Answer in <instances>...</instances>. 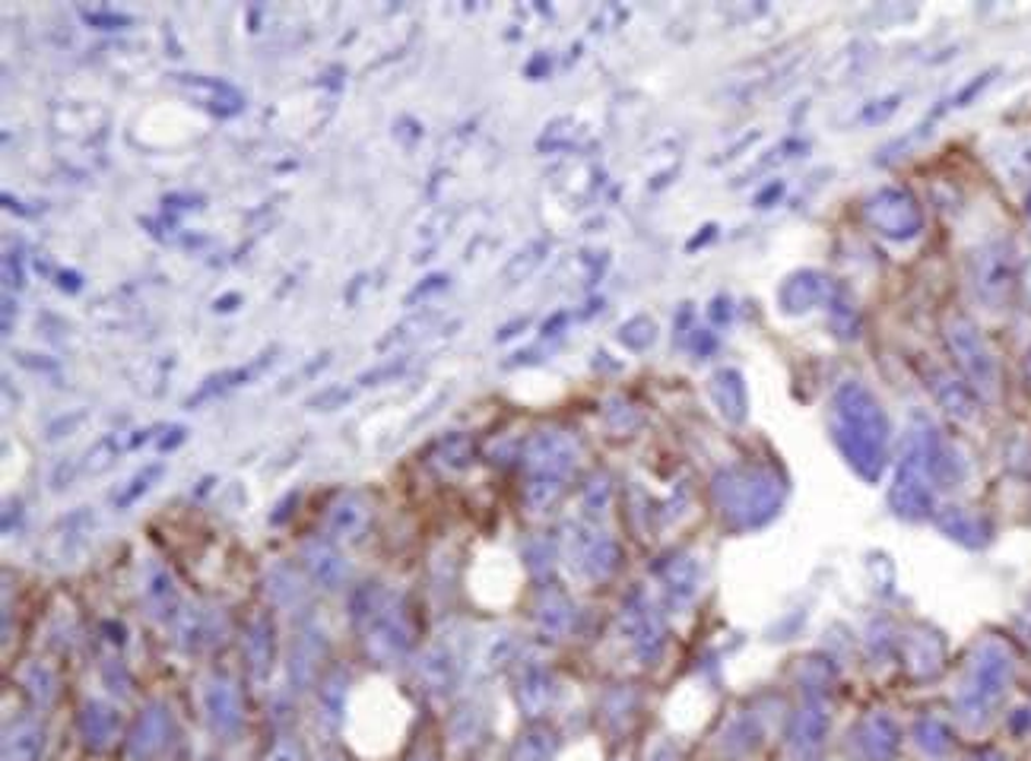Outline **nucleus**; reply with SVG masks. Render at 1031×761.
<instances>
[{"label":"nucleus","mask_w":1031,"mask_h":761,"mask_svg":"<svg viewBox=\"0 0 1031 761\" xmlns=\"http://www.w3.org/2000/svg\"><path fill=\"white\" fill-rule=\"evenodd\" d=\"M353 622L363 634L368 657H375L378 663L400 661L413 644V629H410L403 599L381 587L368 584L353 596Z\"/></svg>","instance_id":"nucleus-1"},{"label":"nucleus","mask_w":1031,"mask_h":761,"mask_svg":"<svg viewBox=\"0 0 1031 761\" xmlns=\"http://www.w3.org/2000/svg\"><path fill=\"white\" fill-rule=\"evenodd\" d=\"M368 524H371V504H368V498L359 496V492H346V496H340L331 508H328L324 530H328V536L336 539V543H356V539L366 536Z\"/></svg>","instance_id":"nucleus-2"},{"label":"nucleus","mask_w":1031,"mask_h":761,"mask_svg":"<svg viewBox=\"0 0 1031 761\" xmlns=\"http://www.w3.org/2000/svg\"><path fill=\"white\" fill-rule=\"evenodd\" d=\"M168 711L163 704H146L128 736V756L133 761H153L168 742Z\"/></svg>","instance_id":"nucleus-3"},{"label":"nucleus","mask_w":1031,"mask_h":761,"mask_svg":"<svg viewBox=\"0 0 1031 761\" xmlns=\"http://www.w3.org/2000/svg\"><path fill=\"white\" fill-rule=\"evenodd\" d=\"M203 711H206L210 727L223 736H229L241 727V698H238L235 682H229L226 676H213L203 686Z\"/></svg>","instance_id":"nucleus-4"},{"label":"nucleus","mask_w":1031,"mask_h":761,"mask_svg":"<svg viewBox=\"0 0 1031 761\" xmlns=\"http://www.w3.org/2000/svg\"><path fill=\"white\" fill-rule=\"evenodd\" d=\"M96 524V518L90 514V508H80V511H73L70 518H61L55 527L48 530V536H45V546L38 549V552H45L51 564H64L73 559V552H76V546H83V539H86V533L93 530Z\"/></svg>","instance_id":"nucleus-5"},{"label":"nucleus","mask_w":1031,"mask_h":761,"mask_svg":"<svg viewBox=\"0 0 1031 761\" xmlns=\"http://www.w3.org/2000/svg\"><path fill=\"white\" fill-rule=\"evenodd\" d=\"M118 727H121V717H118V711L111 704H105V701L83 704V711H80V736H83L86 749L105 752L118 739Z\"/></svg>","instance_id":"nucleus-6"},{"label":"nucleus","mask_w":1031,"mask_h":761,"mask_svg":"<svg viewBox=\"0 0 1031 761\" xmlns=\"http://www.w3.org/2000/svg\"><path fill=\"white\" fill-rule=\"evenodd\" d=\"M301 562L308 568V574L321 584V587H340L346 581V562L343 556L333 549V543L328 539H311L301 546Z\"/></svg>","instance_id":"nucleus-7"},{"label":"nucleus","mask_w":1031,"mask_h":761,"mask_svg":"<svg viewBox=\"0 0 1031 761\" xmlns=\"http://www.w3.org/2000/svg\"><path fill=\"white\" fill-rule=\"evenodd\" d=\"M266 365H270V353L264 356H258L254 362L241 365V368H229V371H220V374H210L203 384H200L198 391L191 394V397L185 400V406H200V403H206V400L220 397V394H229L233 388H241V384H248L251 378H258L261 371H264Z\"/></svg>","instance_id":"nucleus-8"},{"label":"nucleus","mask_w":1031,"mask_h":761,"mask_svg":"<svg viewBox=\"0 0 1031 761\" xmlns=\"http://www.w3.org/2000/svg\"><path fill=\"white\" fill-rule=\"evenodd\" d=\"M175 631H178V641H181L185 647H194V651L223 641V638H220V634H223V622H220V616L210 613V609H185V613H178Z\"/></svg>","instance_id":"nucleus-9"},{"label":"nucleus","mask_w":1031,"mask_h":761,"mask_svg":"<svg viewBox=\"0 0 1031 761\" xmlns=\"http://www.w3.org/2000/svg\"><path fill=\"white\" fill-rule=\"evenodd\" d=\"M454 676H458V663L454 654L445 647V644H432L419 663H416V679L419 686H426L429 692H445L454 686Z\"/></svg>","instance_id":"nucleus-10"},{"label":"nucleus","mask_w":1031,"mask_h":761,"mask_svg":"<svg viewBox=\"0 0 1031 761\" xmlns=\"http://www.w3.org/2000/svg\"><path fill=\"white\" fill-rule=\"evenodd\" d=\"M45 752V727L38 721H23L7 729L0 761H38Z\"/></svg>","instance_id":"nucleus-11"},{"label":"nucleus","mask_w":1031,"mask_h":761,"mask_svg":"<svg viewBox=\"0 0 1031 761\" xmlns=\"http://www.w3.org/2000/svg\"><path fill=\"white\" fill-rule=\"evenodd\" d=\"M1006 676H1009V663L997 657V654H987L984 661L974 666V682L968 686V698L974 708H984L991 704L994 698H999L1003 686H1006Z\"/></svg>","instance_id":"nucleus-12"},{"label":"nucleus","mask_w":1031,"mask_h":761,"mask_svg":"<svg viewBox=\"0 0 1031 761\" xmlns=\"http://www.w3.org/2000/svg\"><path fill=\"white\" fill-rule=\"evenodd\" d=\"M952 346H956V353L962 356V365L971 371V378H974L981 388H987V384L994 381V365H991V356H987V349L981 346L974 328L959 324V328L952 331Z\"/></svg>","instance_id":"nucleus-13"},{"label":"nucleus","mask_w":1031,"mask_h":761,"mask_svg":"<svg viewBox=\"0 0 1031 761\" xmlns=\"http://www.w3.org/2000/svg\"><path fill=\"white\" fill-rule=\"evenodd\" d=\"M241 647H245V657L251 663V673L254 676H266L270 666H273V622L266 616H254L248 622V629H245Z\"/></svg>","instance_id":"nucleus-14"},{"label":"nucleus","mask_w":1031,"mask_h":761,"mask_svg":"<svg viewBox=\"0 0 1031 761\" xmlns=\"http://www.w3.org/2000/svg\"><path fill=\"white\" fill-rule=\"evenodd\" d=\"M185 86H191L203 102L213 108V111H223V115H235L241 108V96L235 93L229 83H220V80H206V76H178Z\"/></svg>","instance_id":"nucleus-15"},{"label":"nucleus","mask_w":1031,"mask_h":761,"mask_svg":"<svg viewBox=\"0 0 1031 761\" xmlns=\"http://www.w3.org/2000/svg\"><path fill=\"white\" fill-rule=\"evenodd\" d=\"M146 606L153 609V616L168 619L178 609V591H175V578L166 568H153L146 578Z\"/></svg>","instance_id":"nucleus-16"},{"label":"nucleus","mask_w":1031,"mask_h":761,"mask_svg":"<svg viewBox=\"0 0 1031 761\" xmlns=\"http://www.w3.org/2000/svg\"><path fill=\"white\" fill-rule=\"evenodd\" d=\"M321 654H324L321 634L305 631L299 641H296V651H293V679H296L299 686H308V682L315 679V669H318Z\"/></svg>","instance_id":"nucleus-17"},{"label":"nucleus","mask_w":1031,"mask_h":761,"mask_svg":"<svg viewBox=\"0 0 1031 761\" xmlns=\"http://www.w3.org/2000/svg\"><path fill=\"white\" fill-rule=\"evenodd\" d=\"M137 444H133V438L128 435H105L99 444L86 454V461H83V473H93V476H99L105 473L108 466H115V461L125 454V451H133Z\"/></svg>","instance_id":"nucleus-18"},{"label":"nucleus","mask_w":1031,"mask_h":761,"mask_svg":"<svg viewBox=\"0 0 1031 761\" xmlns=\"http://www.w3.org/2000/svg\"><path fill=\"white\" fill-rule=\"evenodd\" d=\"M163 473H166V466L163 464H146L143 469H137L131 479L115 492V504H118V508H131L133 501H140V498L146 496V492L163 479Z\"/></svg>","instance_id":"nucleus-19"},{"label":"nucleus","mask_w":1031,"mask_h":761,"mask_svg":"<svg viewBox=\"0 0 1031 761\" xmlns=\"http://www.w3.org/2000/svg\"><path fill=\"white\" fill-rule=\"evenodd\" d=\"M23 686L33 695L35 704H42V708H48L58 695V679H55L51 666H45V663H29L23 669Z\"/></svg>","instance_id":"nucleus-20"},{"label":"nucleus","mask_w":1031,"mask_h":761,"mask_svg":"<svg viewBox=\"0 0 1031 761\" xmlns=\"http://www.w3.org/2000/svg\"><path fill=\"white\" fill-rule=\"evenodd\" d=\"M999 254H987V261H984V270H981V293L987 298H994L997 301L1006 289H1009V276H1006V266L1003 261H997Z\"/></svg>","instance_id":"nucleus-21"},{"label":"nucleus","mask_w":1031,"mask_h":761,"mask_svg":"<svg viewBox=\"0 0 1031 761\" xmlns=\"http://www.w3.org/2000/svg\"><path fill=\"white\" fill-rule=\"evenodd\" d=\"M432 324V314L426 311V314H416V318H410L406 324H400L391 331V336H384L381 343H378V349H388V346H394V343H403V340H410V336H416V333H423L426 328Z\"/></svg>","instance_id":"nucleus-22"},{"label":"nucleus","mask_w":1031,"mask_h":761,"mask_svg":"<svg viewBox=\"0 0 1031 761\" xmlns=\"http://www.w3.org/2000/svg\"><path fill=\"white\" fill-rule=\"evenodd\" d=\"M349 400H353V391H346V388H340V384H331V388H324L321 394H315V397L308 400V406L331 413V409H340V406L349 403Z\"/></svg>","instance_id":"nucleus-23"},{"label":"nucleus","mask_w":1031,"mask_h":761,"mask_svg":"<svg viewBox=\"0 0 1031 761\" xmlns=\"http://www.w3.org/2000/svg\"><path fill=\"white\" fill-rule=\"evenodd\" d=\"M264 761H305V752H301L299 739H293V736H280V739L266 749Z\"/></svg>","instance_id":"nucleus-24"},{"label":"nucleus","mask_w":1031,"mask_h":761,"mask_svg":"<svg viewBox=\"0 0 1031 761\" xmlns=\"http://www.w3.org/2000/svg\"><path fill=\"white\" fill-rule=\"evenodd\" d=\"M403 368H406V359H391V362L378 365V368L366 371V374L359 378V384H381V381H388V378H398Z\"/></svg>","instance_id":"nucleus-25"},{"label":"nucleus","mask_w":1031,"mask_h":761,"mask_svg":"<svg viewBox=\"0 0 1031 761\" xmlns=\"http://www.w3.org/2000/svg\"><path fill=\"white\" fill-rule=\"evenodd\" d=\"M86 23H93V26H108V29H118V26H128L131 23V16H121V13H86Z\"/></svg>","instance_id":"nucleus-26"},{"label":"nucleus","mask_w":1031,"mask_h":761,"mask_svg":"<svg viewBox=\"0 0 1031 761\" xmlns=\"http://www.w3.org/2000/svg\"><path fill=\"white\" fill-rule=\"evenodd\" d=\"M185 441V429L181 426H175L171 431H166V438L159 441V451H171V448H178Z\"/></svg>","instance_id":"nucleus-27"},{"label":"nucleus","mask_w":1031,"mask_h":761,"mask_svg":"<svg viewBox=\"0 0 1031 761\" xmlns=\"http://www.w3.org/2000/svg\"><path fill=\"white\" fill-rule=\"evenodd\" d=\"M296 501H299V496H296V492H293V496L283 498V501H280V508H276V514H273L270 521H273V524H283V521L289 518V511H286V508H289V504H296Z\"/></svg>","instance_id":"nucleus-28"},{"label":"nucleus","mask_w":1031,"mask_h":761,"mask_svg":"<svg viewBox=\"0 0 1031 761\" xmlns=\"http://www.w3.org/2000/svg\"><path fill=\"white\" fill-rule=\"evenodd\" d=\"M441 283H445V276H432V280H426V286H419V289H416V293L410 296V301H416V298H419V296H426V293H432V289H438Z\"/></svg>","instance_id":"nucleus-29"},{"label":"nucleus","mask_w":1031,"mask_h":761,"mask_svg":"<svg viewBox=\"0 0 1031 761\" xmlns=\"http://www.w3.org/2000/svg\"><path fill=\"white\" fill-rule=\"evenodd\" d=\"M10 318H13V301L3 298V331H10Z\"/></svg>","instance_id":"nucleus-30"},{"label":"nucleus","mask_w":1031,"mask_h":761,"mask_svg":"<svg viewBox=\"0 0 1031 761\" xmlns=\"http://www.w3.org/2000/svg\"><path fill=\"white\" fill-rule=\"evenodd\" d=\"M238 301V296H226L216 301V311H233V305Z\"/></svg>","instance_id":"nucleus-31"}]
</instances>
